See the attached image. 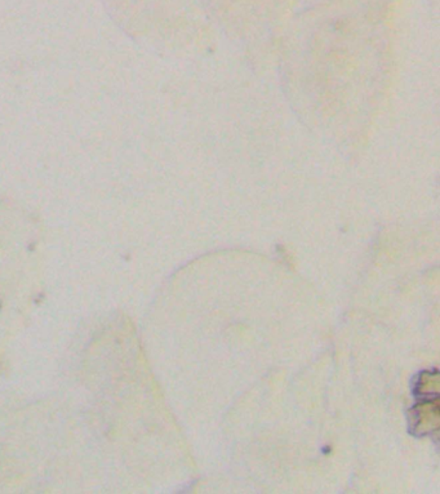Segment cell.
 Here are the masks:
<instances>
[{"label":"cell","instance_id":"obj_1","mask_svg":"<svg viewBox=\"0 0 440 494\" xmlns=\"http://www.w3.org/2000/svg\"><path fill=\"white\" fill-rule=\"evenodd\" d=\"M438 399L434 402H425V404L418 406L417 413H415V425L417 433H427L438 427Z\"/></svg>","mask_w":440,"mask_h":494}]
</instances>
